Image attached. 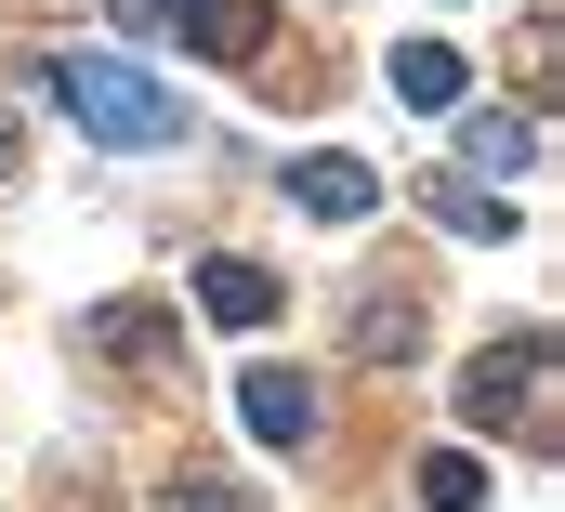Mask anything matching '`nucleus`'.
Wrapping results in <instances>:
<instances>
[{"instance_id": "1a4fd4ad", "label": "nucleus", "mask_w": 565, "mask_h": 512, "mask_svg": "<svg viewBox=\"0 0 565 512\" xmlns=\"http://www.w3.org/2000/svg\"><path fill=\"white\" fill-rule=\"evenodd\" d=\"M408 198H422L447 237H513V198H487L473 171H434V184H408Z\"/></svg>"}, {"instance_id": "ddd939ff", "label": "nucleus", "mask_w": 565, "mask_h": 512, "mask_svg": "<svg viewBox=\"0 0 565 512\" xmlns=\"http://www.w3.org/2000/svg\"><path fill=\"white\" fill-rule=\"evenodd\" d=\"M158 512H264V500H250L237 473H171V487H158Z\"/></svg>"}, {"instance_id": "39448f33", "label": "nucleus", "mask_w": 565, "mask_h": 512, "mask_svg": "<svg viewBox=\"0 0 565 512\" xmlns=\"http://www.w3.org/2000/svg\"><path fill=\"white\" fill-rule=\"evenodd\" d=\"M93 355L132 369V382H171V369H184V316H171V302H106V316H93Z\"/></svg>"}, {"instance_id": "9b49d317", "label": "nucleus", "mask_w": 565, "mask_h": 512, "mask_svg": "<svg viewBox=\"0 0 565 512\" xmlns=\"http://www.w3.org/2000/svg\"><path fill=\"white\" fill-rule=\"evenodd\" d=\"M526 158H540V119H473L460 131V171H473V184H500V171H526Z\"/></svg>"}, {"instance_id": "f8f14e48", "label": "nucleus", "mask_w": 565, "mask_h": 512, "mask_svg": "<svg viewBox=\"0 0 565 512\" xmlns=\"http://www.w3.org/2000/svg\"><path fill=\"white\" fill-rule=\"evenodd\" d=\"M487 500V460H473V447H434L422 460V512H473Z\"/></svg>"}, {"instance_id": "f03ea898", "label": "nucleus", "mask_w": 565, "mask_h": 512, "mask_svg": "<svg viewBox=\"0 0 565 512\" xmlns=\"http://www.w3.org/2000/svg\"><path fill=\"white\" fill-rule=\"evenodd\" d=\"M553 394H565L553 329H513V342H487V355L460 369V434H487V447H526V460H553V447H565Z\"/></svg>"}, {"instance_id": "4468645a", "label": "nucleus", "mask_w": 565, "mask_h": 512, "mask_svg": "<svg viewBox=\"0 0 565 512\" xmlns=\"http://www.w3.org/2000/svg\"><path fill=\"white\" fill-rule=\"evenodd\" d=\"M13 171H26V131H13V106H0V184H13Z\"/></svg>"}, {"instance_id": "423d86ee", "label": "nucleus", "mask_w": 565, "mask_h": 512, "mask_svg": "<svg viewBox=\"0 0 565 512\" xmlns=\"http://www.w3.org/2000/svg\"><path fill=\"white\" fill-rule=\"evenodd\" d=\"M422 289H408V276H382V289H355V369H408V355H422Z\"/></svg>"}, {"instance_id": "0eeeda50", "label": "nucleus", "mask_w": 565, "mask_h": 512, "mask_svg": "<svg viewBox=\"0 0 565 512\" xmlns=\"http://www.w3.org/2000/svg\"><path fill=\"white\" fill-rule=\"evenodd\" d=\"M289 198H302L316 224H369V211H382V171L329 145V158H302V171H289Z\"/></svg>"}, {"instance_id": "9d476101", "label": "nucleus", "mask_w": 565, "mask_h": 512, "mask_svg": "<svg viewBox=\"0 0 565 512\" xmlns=\"http://www.w3.org/2000/svg\"><path fill=\"white\" fill-rule=\"evenodd\" d=\"M395 106L460 119V53H447V40H395Z\"/></svg>"}, {"instance_id": "6e6552de", "label": "nucleus", "mask_w": 565, "mask_h": 512, "mask_svg": "<svg viewBox=\"0 0 565 512\" xmlns=\"http://www.w3.org/2000/svg\"><path fill=\"white\" fill-rule=\"evenodd\" d=\"M198 316H211V329H277V276L237 263V250H211L198 263Z\"/></svg>"}, {"instance_id": "7ed1b4c3", "label": "nucleus", "mask_w": 565, "mask_h": 512, "mask_svg": "<svg viewBox=\"0 0 565 512\" xmlns=\"http://www.w3.org/2000/svg\"><path fill=\"white\" fill-rule=\"evenodd\" d=\"M119 13L132 26H171L211 66H264V40H277V0H119Z\"/></svg>"}, {"instance_id": "f257e3e1", "label": "nucleus", "mask_w": 565, "mask_h": 512, "mask_svg": "<svg viewBox=\"0 0 565 512\" xmlns=\"http://www.w3.org/2000/svg\"><path fill=\"white\" fill-rule=\"evenodd\" d=\"M40 93L93 131V145H132V158L184 145V93L158 66H132V53H40Z\"/></svg>"}, {"instance_id": "20e7f679", "label": "nucleus", "mask_w": 565, "mask_h": 512, "mask_svg": "<svg viewBox=\"0 0 565 512\" xmlns=\"http://www.w3.org/2000/svg\"><path fill=\"white\" fill-rule=\"evenodd\" d=\"M237 420H250L264 447H289V460H302V447L329 434V394H316V369H277V355H264V369L237 382Z\"/></svg>"}]
</instances>
